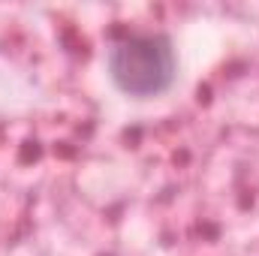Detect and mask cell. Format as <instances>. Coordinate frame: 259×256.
<instances>
[{"label":"cell","mask_w":259,"mask_h":256,"mask_svg":"<svg viewBox=\"0 0 259 256\" xmlns=\"http://www.w3.org/2000/svg\"><path fill=\"white\" fill-rule=\"evenodd\" d=\"M115 88L136 100H151L166 94L178 75V55L169 33L148 30L118 39L106 55Z\"/></svg>","instance_id":"1"}]
</instances>
